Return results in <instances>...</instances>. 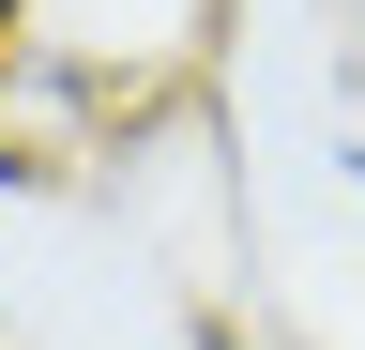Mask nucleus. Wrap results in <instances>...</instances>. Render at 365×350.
<instances>
[{"label":"nucleus","instance_id":"obj_1","mask_svg":"<svg viewBox=\"0 0 365 350\" xmlns=\"http://www.w3.org/2000/svg\"><path fill=\"white\" fill-rule=\"evenodd\" d=\"M350 198H365V153H350Z\"/></svg>","mask_w":365,"mask_h":350}]
</instances>
